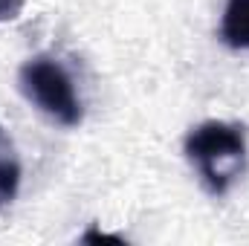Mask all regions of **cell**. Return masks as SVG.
I'll use <instances>...</instances> for the list:
<instances>
[{"label": "cell", "mask_w": 249, "mask_h": 246, "mask_svg": "<svg viewBox=\"0 0 249 246\" xmlns=\"http://www.w3.org/2000/svg\"><path fill=\"white\" fill-rule=\"evenodd\" d=\"M186 157L203 185L223 197L247 171V133L232 122H203L186 136Z\"/></svg>", "instance_id": "obj_1"}, {"label": "cell", "mask_w": 249, "mask_h": 246, "mask_svg": "<svg viewBox=\"0 0 249 246\" xmlns=\"http://www.w3.org/2000/svg\"><path fill=\"white\" fill-rule=\"evenodd\" d=\"M23 12V0H0V23L15 20Z\"/></svg>", "instance_id": "obj_5"}, {"label": "cell", "mask_w": 249, "mask_h": 246, "mask_svg": "<svg viewBox=\"0 0 249 246\" xmlns=\"http://www.w3.org/2000/svg\"><path fill=\"white\" fill-rule=\"evenodd\" d=\"M81 241H84V244H99V241H113V244H122V238H116V235H105V232H96V229L84 232V235H81Z\"/></svg>", "instance_id": "obj_6"}, {"label": "cell", "mask_w": 249, "mask_h": 246, "mask_svg": "<svg viewBox=\"0 0 249 246\" xmlns=\"http://www.w3.org/2000/svg\"><path fill=\"white\" fill-rule=\"evenodd\" d=\"M20 90L53 122L64 124V127L81 124V116H84L81 99H78L75 84L61 61H55L50 55L29 58L20 67Z\"/></svg>", "instance_id": "obj_2"}, {"label": "cell", "mask_w": 249, "mask_h": 246, "mask_svg": "<svg viewBox=\"0 0 249 246\" xmlns=\"http://www.w3.org/2000/svg\"><path fill=\"white\" fill-rule=\"evenodd\" d=\"M220 41L232 50H249V0H226Z\"/></svg>", "instance_id": "obj_3"}, {"label": "cell", "mask_w": 249, "mask_h": 246, "mask_svg": "<svg viewBox=\"0 0 249 246\" xmlns=\"http://www.w3.org/2000/svg\"><path fill=\"white\" fill-rule=\"evenodd\" d=\"M18 188H20V159L12 136L0 124V209H6L18 197Z\"/></svg>", "instance_id": "obj_4"}]
</instances>
